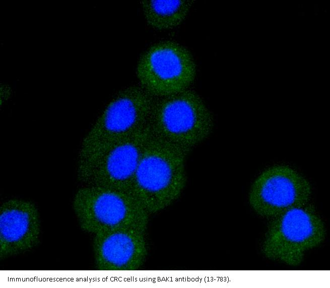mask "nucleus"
<instances>
[{
	"instance_id": "8",
	"label": "nucleus",
	"mask_w": 330,
	"mask_h": 288,
	"mask_svg": "<svg viewBox=\"0 0 330 288\" xmlns=\"http://www.w3.org/2000/svg\"><path fill=\"white\" fill-rule=\"evenodd\" d=\"M153 136L149 123L109 148L79 180L130 193L144 150Z\"/></svg>"
},
{
	"instance_id": "1",
	"label": "nucleus",
	"mask_w": 330,
	"mask_h": 288,
	"mask_svg": "<svg viewBox=\"0 0 330 288\" xmlns=\"http://www.w3.org/2000/svg\"><path fill=\"white\" fill-rule=\"evenodd\" d=\"M155 98L139 85L118 93L83 140L78 157L79 180L109 148L149 123Z\"/></svg>"
},
{
	"instance_id": "4",
	"label": "nucleus",
	"mask_w": 330,
	"mask_h": 288,
	"mask_svg": "<svg viewBox=\"0 0 330 288\" xmlns=\"http://www.w3.org/2000/svg\"><path fill=\"white\" fill-rule=\"evenodd\" d=\"M73 207L81 229L94 235L123 227L147 228L149 214L128 192L86 185L75 194Z\"/></svg>"
},
{
	"instance_id": "10",
	"label": "nucleus",
	"mask_w": 330,
	"mask_h": 288,
	"mask_svg": "<svg viewBox=\"0 0 330 288\" xmlns=\"http://www.w3.org/2000/svg\"><path fill=\"white\" fill-rule=\"evenodd\" d=\"M40 223L31 202L11 199L0 207V259L31 250L39 242Z\"/></svg>"
},
{
	"instance_id": "9",
	"label": "nucleus",
	"mask_w": 330,
	"mask_h": 288,
	"mask_svg": "<svg viewBox=\"0 0 330 288\" xmlns=\"http://www.w3.org/2000/svg\"><path fill=\"white\" fill-rule=\"evenodd\" d=\"M146 228L128 226L94 235L95 263L100 270H134L144 264L147 255Z\"/></svg>"
},
{
	"instance_id": "2",
	"label": "nucleus",
	"mask_w": 330,
	"mask_h": 288,
	"mask_svg": "<svg viewBox=\"0 0 330 288\" xmlns=\"http://www.w3.org/2000/svg\"><path fill=\"white\" fill-rule=\"evenodd\" d=\"M188 154L153 135L149 141L130 190L149 214L165 208L180 197L186 182Z\"/></svg>"
},
{
	"instance_id": "11",
	"label": "nucleus",
	"mask_w": 330,
	"mask_h": 288,
	"mask_svg": "<svg viewBox=\"0 0 330 288\" xmlns=\"http://www.w3.org/2000/svg\"><path fill=\"white\" fill-rule=\"evenodd\" d=\"M195 1L143 0L140 2L145 21L158 31L172 30L186 19Z\"/></svg>"
},
{
	"instance_id": "5",
	"label": "nucleus",
	"mask_w": 330,
	"mask_h": 288,
	"mask_svg": "<svg viewBox=\"0 0 330 288\" xmlns=\"http://www.w3.org/2000/svg\"><path fill=\"white\" fill-rule=\"evenodd\" d=\"M271 219L261 245L262 254L270 260L299 265L305 254L325 239L324 224L308 203Z\"/></svg>"
},
{
	"instance_id": "6",
	"label": "nucleus",
	"mask_w": 330,
	"mask_h": 288,
	"mask_svg": "<svg viewBox=\"0 0 330 288\" xmlns=\"http://www.w3.org/2000/svg\"><path fill=\"white\" fill-rule=\"evenodd\" d=\"M196 72V64L190 51L170 40L150 45L140 56L136 68L139 85L155 98L189 89Z\"/></svg>"
},
{
	"instance_id": "3",
	"label": "nucleus",
	"mask_w": 330,
	"mask_h": 288,
	"mask_svg": "<svg viewBox=\"0 0 330 288\" xmlns=\"http://www.w3.org/2000/svg\"><path fill=\"white\" fill-rule=\"evenodd\" d=\"M149 125L154 136L189 153L211 135L214 122L203 99L189 88L156 98Z\"/></svg>"
},
{
	"instance_id": "7",
	"label": "nucleus",
	"mask_w": 330,
	"mask_h": 288,
	"mask_svg": "<svg viewBox=\"0 0 330 288\" xmlns=\"http://www.w3.org/2000/svg\"><path fill=\"white\" fill-rule=\"evenodd\" d=\"M311 193L310 184L304 177L291 166L279 164L258 176L250 187L248 200L257 214L272 218L307 204Z\"/></svg>"
}]
</instances>
